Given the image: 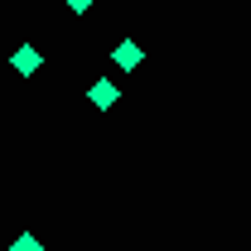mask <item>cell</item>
<instances>
[{
    "instance_id": "obj_1",
    "label": "cell",
    "mask_w": 251,
    "mask_h": 251,
    "mask_svg": "<svg viewBox=\"0 0 251 251\" xmlns=\"http://www.w3.org/2000/svg\"><path fill=\"white\" fill-rule=\"evenodd\" d=\"M87 101H92L97 111H111V106H116V101H121V87H116V82H111V77H97L92 87H87Z\"/></svg>"
},
{
    "instance_id": "obj_2",
    "label": "cell",
    "mask_w": 251,
    "mask_h": 251,
    "mask_svg": "<svg viewBox=\"0 0 251 251\" xmlns=\"http://www.w3.org/2000/svg\"><path fill=\"white\" fill-rule=\"evenodd\" d=\"M10 68H15V73H20V77H34V73H39V68H44V53H39V49H34V44H20V49H15V53H10Z\"/></svg>"
},
{
    "instance_id": "obj_3",
    "label": "cell",
    "mask_w": 251,
    "mask_h": 251,
    "mask_svg": "<svg viewBox=\"0 0 251 251\" xmlns=\"http://www.w3.org/2000/svg\"><path fill=\"white\" fill-rule=\"evenodd\" d=\"M111 63H116V68H126V73H130V68H140V63H145V49H140L135 39H121V44L111 49Z\"/></svg>"
},
{
    "instance_id": "obj_4",
    "label": "cell",
    "mask_w": 251,
    "mask_h": 251,
    "mask_svg": "<svg viewBox=\"0 0 251 251\" xmlns=\"http://www.w3.org/2000/svg\"><path fill=\"white\" fill-rule=\"evenodd\" d=\"M10 251H44V242H39L34 232H20V237L10 242Z\"/></svg>"
},
{
    "instance_id": "obj_5",
    "label": "cell",
    "mask_w": 251,
    "mask_h": 251,
    "mask_svg": "<svg viewBox=\"0 0 251 251\" xmlns=\"http://www.w3.org/2000/svg\"><path fill=\"white\" fill-rule=\"evenodd\" d=\"M63 5H68V10H73V15H87V10H92L97 0H63Z\"/></svg>"
}]
</instances>
